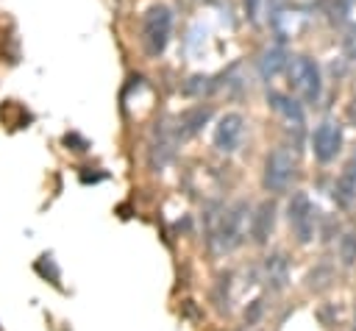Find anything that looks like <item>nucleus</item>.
I'll use <instances>...</instances> for the list:
<instances>
[{"instance_id": "9d476101", "label": "nucleus", "mask_w": 356, "mask_h": 331, "mask_svg": "<svg viewBox=\"0 0 356 331\" xmlns=\"http://www.w3.org/2000/svg\"><path fill=\"white\" fill-rule=\"evenodd\" d=\"M209 114H211V108H209V106H195V108L184 111V114H181V120H178V136H181V139H186V136L197 134V131L203 128V122L209 120Z\"/></svg>"}, {"instance_id": "0eeeda50", "label": "nucleus", "mask_w": 356, "mask_h": 331, "mask_svg": "<svg viewBox=\"0 0 356 331\" xmlns=\"http://www.w3.org/2000/svg\"><path fill=\"white\" fill-rule=\"evenodd\" d=\"M242 134H245V120H242V114H236V111L222 114L220 122H217V128H214V145H217V150L234 153V150L239 147V142H242Z\"/></svg>"}, {"instance_id": "6e6552de", "label": "nucleus", "mask_w": 356, "mask_h": 331, "mask_svg": "<svg viewBox=\"0 0 356 331\" xmlns=\"http://www.w3.org/2000/svg\"><path fill=\"white\" fill-rule=\"evenodd\" d=\"M273 225H275V206L270 200H264V203H259L256 214L250 217V236H253V242L264 245L267 236L273 234Z\"/></svg>"}, {"instance_id": "423d86ee", "label": "nucleus", "mask_w": 356, "mask_h": 331, "mask_svg": "<svg viewBox=\"0 0 356 331\" xmlns=\"http://www.w3.org/2000/svg\"><path fill=\"white\" fill-rule=\"evenodd\" d=\"M312 147H314L317 161L328 164L331 159H337V153H339V147H342V128H339L334 120H323V122L314 128Z\"/></svg>"}, {"instance_id": "f257e3e1", "label": "nucleus", "mask_w": 356, "mask_h": 331, "mask_svg": "<svg viewBox=\"0 0 356 331\" xmlns=\"http://www.w3.org/2000/svg\"><path fill=\"white\" fill-rule=\"evenodd\" d=\"M245 211L248 206L245 203H236V206H214L211 214H206V223H209V242L217 253H225V250H234L239 242H242V234H245Z\"/></svg>"}, {"instance_id": "a211bd4d", "label": "nucleus", "mask_w": 356, "mask_h": 331, "mask_svg": "<svg viewBox=\"0 0 356 331\" xmlns=\"http://www.w3.org/2000/svg\"><path fill=\"white\" fill-rule=\"evenodd\" d=\"M256 3H259V0H245V8H248V17H250V19L256 17Z\"/></svg>"}, {"instance_id": "f03ea898", "label": "nucleus", "mask_w": 356, "mask_h": 331, "mask_svg": "<svg viewBox=\"0 0 356 331\" xmlns=\"http://www.w3.org/2000/svg\"><path fill=\"white\" fill-rule=\"evenodd\" d=\"M170 25H172V14L167 6H150L145 11V22H142V42H145V50L147 56H159L164 53L167 47V39H170Z\"/></svg>"}, {"instance_id": "7ed1b4c3", "label": "nucleus", "mask_w": 356, "mask_h": 331, "mask_svg": "<svg viewBox=\"0 0 356 331\" xmlns=\"http://www.w3.org/2000/svg\"><path fill=\"white\" fill-rule=\"evenodd\" d=\"M295 175V159L286 147H275L264 161V189L267 192H284L292 184Z\"/></svg>"}, {"instance_id": "ddd939ff", "label": "nucleus", "mask_w": 356, "mask_h": 331, "mask_svg": "<svg viewBox=\"0 0 356 331\" xmlns=\"http://www.w3.org/2000/svg\"><path fill=\"white\" fill-rule=\"evenodd\" d=\"M334 197H337L339 206H350L353 203V197H356V172H353V167H348V172L337 181Z\"/></svg>"}, {"instance_id": "4468645a", "label": "nucleus", "mask_w": 356, "mask_h": 331, "mask_svg": "<svg viewBox=\"0 0 356 331\" xmlns=\"http://www.w3.org/2000/svg\"><path fill=\"white\" fill-rule=\"evenodd\" d=\"M339 259H342L345 267H350L356 261V231H348L339 239Z\"/></svg>"}, {"instance_id": "f3484780", "label": "nucleus", "mask_w": 356, "mask_h": 331, "mask_svg": "<svg viewBox=\"0 0 356 331\" xmlns=\"http://www.w3.org/2000/svg\"><path fill=\"white\" fill-rule=\"evenodd\" d=\"M348 120H350V125H356V97H353L350 106H348Z\"/></svg>"}, {"instance_id": "9b49d317", "label": "nucleus", "mask_w": 356, "mask_h": 331, "mask_svg": "<svg viewBox=\"0 0 356 331\" xmlns=\"http://www.w3.org/2000/svg\"><path fill=\"white\" fill-rule=\"evenodd\" d=\"M284 67H289V58H286V53H284L281 47H270V50H264V56L259 58V72H261V78H275Z\"/></svg>"}, {"instance_id": "39448f33", "label": "nucleus", "mask_w": 356, "mask_h": 331, "mask_svg": "<svg viewBox=\"0 0 356 331\" xmlns=\"http://www.w3.org/2000/svg\"><path fill=\"white\" fill-rule=\"evenodd\" d=\"M286 217H289V225L298 236V242H312L314 239V225H317V211L312 206V200L303 195V192H295L289 206H286Z\"/></svg>"}, {"instance_id": "1a4fd4ad", "label": "nucleus", "mask_w": 356, "mask_h": 331, "mask_svg": "<svg viewBox=\"0 0 356 331\" xmlns=\"http://www.w3.org/2000/svg\"><path fill=\"white\" fill-rule=\"evenodd\" d=\"M264 281H267V286L273 292H281L286 286V281H289V264H286V259L281 253H273V256L264 259Z\"/></svg>"}, {"instance_id": "20e7f679", "label": "nucleus", "mask_w": 356, "mask_h": 331, "mask_svg": "<svg viewBox=\"0 0 356 331\" xmlns=\"http://www.w3.org/2000/svg\"><path fill=\"white\" fill-rule=\"evenodd\" d=\"M289 81L298 89V95L309 103L320 97V67L309 56H295L289 64Z\"/></svg>"}, {"instance_id": "dca6fc26", "label": "nucleus", "mask_w": 356, "mask_h": 331, "mask_svg": "<svg viewBox=\"0 0 356 331\" xmlns=\"http://www.w3.org/2000/svg\"><path fill=\"white\" fill-rule=\"evenodd\" d=\"M345 53H348L350 58H356V31H350V33L345 36Z\"/></svg>"}, {"instance_id": "f8f14e48", "label": "nucleus", "mask_w": 356, "mask_h": 331, "mask_svg": "<svg viewBox=\"0 0 356 331\" xmlns=\"http://www.w3.org/2000/svg\"><path fill=\"white\" fill-rule=\"evenodd\" d=\"M270 106L278 111V114H284L292 125H303V111H300V106L295 103V100H289V97H284V95H278V92H270Z\"/></svg>"}, {"instance_id": "2eb2a0df", "label": "nucleus", "mask_w": 356, "mask_h": 331, "mask_svg": "<svg viewBox=\"0 0 356 331\" xmlns=\"http://www.w3.org/2000/svg\"><path fill=\"white\" fill-rule=\"evenodd\" d=\"M323 278H331V270H328V267H317L314 273H309V286H314V289L325 286L328 281H323Z\"/></svg>"}]
</instances>
